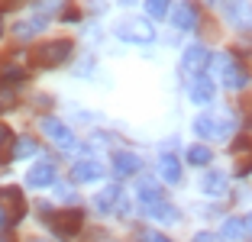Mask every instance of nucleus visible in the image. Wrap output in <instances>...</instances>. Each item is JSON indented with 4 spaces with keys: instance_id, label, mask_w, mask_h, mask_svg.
I'll use <instances>...</instances> for the list:
<instances>
[{
    "instance_id": "nucleus-7",
    "label": "nucleus",
    "mask_w": 252,
    "mask_h": 242,
    "mask_svg": "<svg viewBox=\"0 0 252 242\" xmlns=\"http://www.w3.org/2000/svg\"><path fill=\"white\" fill-rule=\"evenodd\" d=\"M207 65H210V49H204V45H188L181 55V74L191 81L207 71Z\"/></svg>"
},
{
    "instance_id": "nucleus-1",
    "label": "nucleus",
    "mask_w": 252,
    "mask_h": 242,
    "mask_svg": "<svg viewBox=\"0 0 252 242\" xmlns=\"http://www.w3.org/2000/svg\"><path fill=\"white\" fill-rule=\"evenodd\" d=\"M233 126H236L233 113H220V117L217 113H200V117H194V132L200 139H230Z\"/></svg>"
},
{
    "instance_id": "nucleus-5",
    "label": "nucleus",
    "mask_w": 252,
    "mask_h": 242,
    "mask_svg": "<svg viewBox=\"0 0 252 242\" xmlns=\"http://www.w3.org/2000/svg\"><path fill=\"white\" fill-rule=\"evenodd\" d=\"M113 32H117V39H123V42H133V45H149L152 39H156V30H152L146 20H139V16L120 20Z\"/></svg>"
},
{
    "instance_id": "nucleus-25",
    "label": "nucleus",
    "mask_w": 252,
    "mask_h": 242,
    "mask_svg": "<svg viewBox=\"0 0 252 242\" xmlns=\"http://www.w3.org/2000/svg\"><path fill=\"white\" fill-rule=\"evenodd\" d=\"M146 13L152 16V20L168 16V0H146Z\"/></svg>"
},
{
    "instance_id": "nucleus-18",
    "label": "nucleus",
    "mask_w": 252,
    "mask_h": 242,
    "mask_svg": "<svg viewBox=\"0 0 252 242\" xmlns=\"http://www.w3.org/2000/svg\"><path fill=\"white\" fill-rule=\"evenodd\" d=\"M45 23H49V16H32V20H20L16 23V39H30V36H36V32H42L45 30Z\"/></svg>"
},
{
    "instance_id": "nucleus-20",
    "label": "nucleus",
    "mask_w": 252,
    "mask_h": 242,
    "mask_svg": "<svg viewBox=\"0 0 252 242\" xmlns=\"http://www.w3.org/2000/svg\"><path fill=\"white\" fill-rule=\"evenodd\" d=\"M23 81H26V71L20 65H0V88H13Z\"/></svg>"
},
{
    "instance_id": "nucleus-26",
    "label": "nucleus",
    "mask_w": 252,
    "mask_h": 242,
    "mask_svg": "<svg viewBox=\"0 0 252 242\" xmlns=\"http://www.w3.org/2000/svg\"><path fill=\"white\" fill-rule=\"evenodd\" d=\"M65 7V0H36V10L42 16H52V13H59V10Z\"/></svg>"
},
{
    "instance_id": "nucleus-6",
    "label": "nucleus",
    "mask_w": 252,
    "mask_h": 242,
    "mask_svg": "<svg viewBox=\"0 0 252 242\" xmlns=\"http://www.w3.org/2000/svg\"><path fill=\"white\" fill-rule=\"evenodd\" d=\"M81 220L84 213L81 210H59V213H45V223H49V229H52L59 239H71L78 229H81Z\"/></svg>"
},
{
    "instance_id": "nucleus-10",
    "label": "nucleus",
    "mask_w": 252,
    "mask_h": 242,
    "mask_svg": "<svg viewBox=\"0 0 252 242\" xmlns=\"http://www.w3.org/2000/svg\"><path fill=\"white\" fill-rule=\"evenodd\" d=\"M26 184H30V187H52L55 184V165L52 161H36V165L26 171Z\"/></svg>"
},
{
    "instance_id": "nucleus-23",
    "label": "nucleus",
    "mask_w": 252,
    "mask_h": 242,
    "mask_svg": "<svg viewBox=\"0 0 252 242\" xmlns=\"http://www.w3.org/2000/svg\"><path fill=\"white\" fill-rule=\"evenodd\" d=\"M139 197H142V204L162 200V184H156V181H139Z\"/></svg>"
},
{
    "instance_id": "nucleus-3",
    "label": "nucleus",
    "mask_w": 252,
    "mask_h": 242,
    "mask_svg": "<svg viewBox=\"0 0 252 242\" xmlns=\"http://www.w3.org/2000/svg\"><path fill=\"white\" fill-rule=\"evenodd\" d=\"M214 68H217V78L223 81V88L239 91V88H246V84H249V71L239 65L236 55H230V52L217 55V59H214Z\"/></svg>"
},
{
    "instance_id": "nucleus-27",
    "label": "nucleus",
    "mask_w": 252,
    "mask_h": 242,
    "mask_svg": "<svg viewBox=\"0 0 252 242\" xmlns=\"http://www.w3.org/2000/svg\"><path fill=\"white\" fill-rule=\"evenodd\" d=\"M194 242H223V236L207 233V229H204V233H197V236H194Z\"/></svg>"
},
{
    "instance_id": "nucleus-33",
    "label": "nucleus",
    "mask_w": 252,
    "mask_h": 242,
    "mask_svg": "<svg viewBox=\"0 0 252 242\" xmlns=\"http://www.w3.org/2000/svg\"><path fill=\"white\" fill-rule=\"evenodd\" d=\"M32 242H45V239H32Z\"/></svg>"
},
{
    "instance_id": "nucleus-14",
    "label": "nucleus",
    "mask_w": 252,
    "mask_h": 242,
    "mask_svg": "<svg viewBox=\"0 0 252 242\" xmlns=\"http://www.w3.org/2000/svg\"><path fill=\"white\" fill-rule=\"evenodd\" d=\"M214 91H217V88H214V81H210L207 74H197L188 94H191V103H197V107H204V103H210V100H214Z\"/></svg>"
},
{
    "instance_id": "nucleus-12",
    "label": "nucleus",
    "mask_w": 252,
    "mask_h": 242,
    "mask_svg": "<svg viewBox=\"0 0 252 242\" xmlns=\"http://www.w3.org/2000/svg\"><path fill=\"white\" fill-rule=\"evenodd\" d=\"M71 181H81V184L104 181V165H97V161H78L71 168Z\"/></svg>"
},
{
    "instance_id": "nucleus-2",
    "label": "nucleus",
    "mask_w": 252,
    "mask_h": 242,
    "mask_svg": "<svg viewBox=\"0 0 252 242\" xmlns=\"http://www.w3.org/2000/svg\"><path fill=\"white\" fill-rule=\"evenodd\" d=\"M71 52H74L71 39H52V42L32 49V65L36 68H59L71 59Z\"/></svg>"
},
{
    "instance_id": "nucleus-11",
    "label": "nucleus",
    "mask_w": 252,
    "mask_h": 242,
    "mask_svg": "<svg viewBox=\"0 0 252 242\" xmlns=\"http://www.w3.org/2000/svg\"><path fill=\"white\" fill-rule=\"evenodd\" d=\"M226 187H230V181L223 171H204L200 175V194H207V197H223Z\"/></svg>"
},
{
    "instance_id": "nucleus-8",
    "label": "nucleus",
    "mask_w": 252,
    "mask_h": 242,
    "mask_svg": "<svg viewBox=\"0 0 252 242\" xmlns=\"http://www.w3.org/2000/svg\"><path fill=\"white\" fill-rule=\"evenodd\" d=\"M39 129H42V136L49 142H55L59 149H74V132L68 129L62 120L55 117H42V123H39Z\"/></svg>"
},
{
    "instance_id": "nucleus-30",
    "label": "nucleus",
    "mask_w": 252,
    "mask_h": 242,
    "mask_svg": "<svg viewBox=\"0 0 252 242\" xmlns=\"http://www.w3.org/2000/svg\"><path fill=\"white\" fill-rule=\"evenodd\" d=\"M0 242H13V236H10V233H0Z\"/></svg>"
},
{
    "instance_id": "nucleus-15",
    "label": "nucleus",
    "mask_w": 252,
    "mask_h": 242,
    "mask_svg": "<svg viewBox=\"0 0 252 242\" xmlns=\"http://www.w3.org/2000/svg\"><path fill=\"white\" fill-rule=\"evenodd\" d=\"M146 216L158 223H178V207H171L168 200H152L146 204Z\"/></svg>"
},
{
    "instance_id": "nucleus-21",
    "label": "nucleus",
    "mask_w": 252,
    "mask_h": 242,
    "mask_svg": "<svg viewBox=\"0 0 252 242\" xmlns=\"http://www.w3.org/2000/svg\"><path fill=\"white\" fill-rule=\"evenodd\" d=\"M39 146L32 136H20V139L13 142V152H10V158H30V155H36Z\"/></svg>"
},
{
    "instance_id": "nucleus-24",
    "label": "nucleus",
    "mask_w": 252,
    "mask_h": 242,
    "mask_svg": "<svg viewBox=\"0 0 252 242\" xmlns=\"http://www.w3.org/2000/svg\"><path fill=\"white\" fill-rule=\"evenodd\" d=\"M210 158H214V155H210V149L200 146V142L188 149V161H191V165H210Z\"/></svg>"
},
{
    "instance_id": "nucleus-22",
    "label": "nucleus",
    "mask_w": 252,
    "mask_h": 242,
    "mask_svg": "<svg viewBox=\"0 0 252 242\" xmlns=\"http://www.w3.org/2000/svg\"><path fill=\"white\" fill-rule=\"evenodd\" d=\"M220 233H223V239H243L246 236V220L243 216H230V220L223 223Z\"/></svg>"
},
{
    "instance_id": "nucleus-31",
    "label": "nucleus",
    "mask_w": 252,
    "mask_h": 242,
    "mask_svg": "<svg viewBox=\"0 0 252 242\" xmlns=\"http://www.w3.org/2000/svg\"><path fill=\"white\" fill-rule=\"evenodd\" d=\"M246 229H249V233H252V213H249V216H246Z\"/></svg>"
},
{
    "instance_id": "nucleus-19",
    "label": "nucleus",
    "mask_w": 252,
    "mask_h": 242,
    "mask_svg": "<svg viewBox=\"0 0 252 242\" xmlns=\"http://www.w3.org/2000/svg\"><path fill=\"white\" fill-rule=\"evenodd\" d=\"M158 171H162V178L168 184H178L181 181V165L175 155H162V161H158Z\"/></svg>"
},
{
    "instance_id": "nucleus-32",
    "label": "nucleus",
    "mask_w": 252,
    "mask_h": 242,
    "mask_svg": "<svg viewBox=\"0 0 252 242\" xmlns=\"http://www.w3.org/2000/svg\"><path fill=\"white\" fill-rule=\"evenodd\" d=\"M0 36H3V16H0Z\"/></svg>"
},
{
    "instance_id": "nucleus-17",
    "label": "nucleus",
    "mask_w": 252,
    "mask_h": 242,
    "mask_svg": "<svg viewBox=\"0 0 252 242\" xmlns=\"http://www.w3.org/2000/svg\"><path fill=\"white\" fill-rule=\"evenodd\" d=\"M117 204H120V184H107L104 191L94 197V207L100 213H110V210H117Z\"/></svg>"
},
{
    "instance_id": "nucleus-28",
    "label": "nucleus",
    "mask_w": 252,
    "mask_h": 242,
    "mask_svg": "<svg viewBox=\"0 0 252 242\" xmlns=\"http://www.w3.org/2000/svg\"><path fill=\"white\" fill-rule=\"evenodd\" d=\"M7 142H10V129H7V126H3V123H0V149L7 146Z\"/></svg>"
},
{
    "instance_id": "nucleus-16",
    "label": "nucleus",
    "mask_w": 252,
    "mask_h": 242,
    "mask_svg": "<svg viewBox=\"0 0 252 242\" xmlns=\"http://www.w3.org/2000/svg\"><path fill=\"white\" fill-rule=\"evenodd\" d=\"M171 23H175L178 30H185V32L197 30V10H194L191 3H178V10L171 13Z\"/></svg>"
},
{
    "instance_id": "nucleus-29",
    "label": "nucleus",
    "mask_w": 252,
    "mask_h": 242,
    "mask_svg": "<svg viewBox=\"0 0 252 242\" xmlns=\"http://www.w3.org/2000/svg\"><path fill=\"white\" fill-rule=\"evenodd\" d=\"M146 242H171V239H168V236H162V233H149Z\"/></svg>"
},
{
    "instance_id": "nucleus-9",
    "label": "nucleus",
    "mask_w": 252,
    "mask_h": 242,
    "mask_svg": "<svg viewBox=\"0 0 252 242\" xmlns=\"http://www.w3.org/2000/svg\"><path fill=\"white\" fill-rule=\"evenodd\" d=\"M223 13H226V20H230L233 26H239V30H252V7H249V0H223Z\"/></svg>"
},
{
    "instance_id": "nucleus-13",
    "label": "nucleus",
    "mask_w": 252,
    "mask_h": 242,
    "mask_svg": "<svg viewBox=\"0 0 252 242\" xmlns=\"http://www.w3.org/2000/svg\"><path fill=\"white\" fill-rule=\"evenodd\" d=\"M142 168V158L136 152H117L113 155V175L117 178H129Z\"/></svg>"
},
{
    "instance_id": "nucleus-4",
    "label": "nucleus",
    "mask_w": 252,
    "mask_h": 242,
    "mask_svg": "<svg viewBox=\"0 0 252 242\" xmlns=\"http://www.w3.org/2000/svg\"><path fill=\"white\" fill-rule=\"evenodd\" d=\"M23 213H26V200H23L20 187H0V226H16L23 220Z\"/></svg>"
}]
</instances>
